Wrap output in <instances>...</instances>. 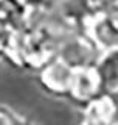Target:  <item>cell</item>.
<instances>
[{
	"mask_svg": "<svg viewBox=\"0 0 118 125\" xmlns=\"http://www.w3.org/2000/svg\"><path fill=\"white\" fill-rule=\"evenodd\" d=\"M98 80V88L106 89L107 92L118 89V50H110L100 61L95 69Z\"/></svg>",
	"mask_w": 118,
	"mask_h": 125,
	"instance_id": "1",
	"label": "cell"
},
{
	"mask_svg": "<svg viewBox=\"0 0 118 125\" xmlns=\"http://www.w3.org/2000/svg\"><path fill=\"white\" fill-rule=\"evenodd\" d=\"M106 102L101 106L104 109V117L101 122H107L110 125H118V89L112 92H107Z\"/></svg>",
	"mask_w": 118,
	"mask_h": 125,
	"instance_id": "2",
	"label": "cell"
}]
</instances>
